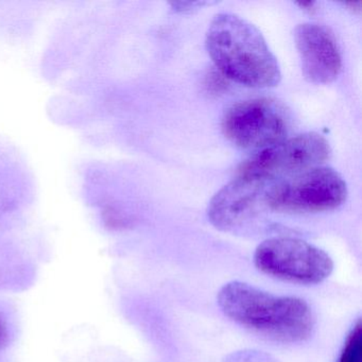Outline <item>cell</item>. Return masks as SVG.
<instances>
[{"instance_id":"obj_1","label":"cell","mask_w":362,"mask_h":362,"mask_svg":"<svg viewBox=\"0 0 362 362\" xmlns=\"http://www.w3.org/2000/svg\"><path fill=\"white\" fill-rule=\"evenodd\" d=\"M218 304L233 321L281 342H302L315 330L308 303L296 296H275L234 281L218 293Z\"/></svg>"},{"instance_id":"obj_2","label":"cell","mask_w":362,"mask_h":362,"mask_svg":"<svg viewBox=\"0 0 362 362\" xmlns=\"http://www.w3.org/2000/svg\"><path fill=\"white\" fill-rule=\"evenodd\" d=\"M206 49L228 79L249 88H271L281 78L277 59L262 33L245 18L219 13L206 33Z\"/></svg>"},{"instance_id":"obj_3","label":"cell","mask_w":362,"mask_h":362,"mask_svg":"<svg viewBox=\"0 0 362 362\" xmlns=\"http://www.w3.org/2000/svg\"><path fill=\"white\" fill-rule=\"evenodd\" d=\"M346 197L343 177L329 167L317 166L275 180L267 202L281 213H320L338 209Z\"/></svg>"},{"instance_id":"obj_4","label":"cell","mask_w":362,"mask_h":362,"mask_svg":"<svg viewBox=\"0 0 362 362\" xmlns=\"http://www.w3.org/2000/svg\"><path fill=\"white\" fill-rule=\"evenodd\" d=\"M254 264L264 274L303 285L322 283L334 270L326 252L292 237H273L260 243Z\"/></svg>"},{"instance_id":"obj_5","label":"cell","mask_w":362,"mask_h":362,"mask_svg":"<svg viewBox=\"0 0 362 362\" xmlns=\"http://www.w3.org/2000/svg\"><path fill=\"white\" fill-rule=\"evenodd\" d=\"M290 119L286 107L269 98L232 105L222 119V131L237 147L262 150L287 139Z\"/></svg>"},{"instance_id":"obj_6","label":"cell","mask_w":362,"mask_h":362,"mask_svg":"<svg viewBox=\"0 0 362 362\" xmlns=\"http://www.w3.org/2000/svg\"><path fill=\"white\" fill-rule=\"evenodd\" d=\"M274 181L262 175L239 173L211 198L207 207L209 221L226 232L243 230L269 209V190Z\"/></svg>"},{"instance_id":"obj_7","label":"cell","mask_w":362,"mask_h":362,"mask_svg":"<svg viewBox=\"0 0 362 362\" xmlns=\"http://www.w3.org/2000/svg\"><path fill=\"white\" fill-rule=\"evenodd\" d=\"M330 146L315 132L304 133L259 150L245 160L239 173L262 175L276 180L321 165L329 158Z\"/></svg>"},{"instance_id":"obj_8","label":"cell","mask_w":362,"mask_h":362,"mask_svg":"<svg viewBox=\"0 0 362 362\" xmlns=\"http://www.w3.org/2000/svg\"><path fill=\"white\" fill-rule=\"evenodd\" d=\"M293 37L305 77L317 84L334 81L340 74L342 59L332 33L321 25L304 23L296 26Z\"/></svg>"},{"instance_id":"obj_9","label":"cell","mask_w":362,"mask_h":362,"mask_svg":"<svg viewBox=\"0 0 362 362\" xmlns=\"http://www.w3.org/2000/svg\"><path fill=\"white\" fill-rule=\"evenodd\" d=\"M338 362H362L361 321H358L347 337Z\"/></svg>"},{"instance_id":"obj_10","label":"cell","mask_w":362,"mask_h":362,"mask_svg":"<svg viewBox=\"0 0 362 362\" xmlns=\"http://www.w3.org/2000/svg\"><path fill=\"white\" fill-rule=\"evenodd\" d=\"M228 362H276L262 351H243L233 354Z\"/></svg>"},{"instance_id":"obj_11","label":"cell","mask_w":362,"mask_h":362,"mask_svg":"<svg viewBox=\"0 0 362 362\" xmlns=\"http://www.w3.org/2000/svg\"><path fill=\"white\" fill-rule=\"evenodd\" d=\"M205 3H192V1H179V3H171L173 8H175L180 11H185V10L194 9V7L198 6L204 5Z\"/></svg>"},{"instance_id":"obj_12","label":"cell","mask_w":362,"mask_h":362,"mask_svg":"<svg viewBox=\"0 0 362 362\" xmlns=\"http://www.w3.org/2000/svg\"><path fill=\"white\" fill-rule=\"evenodd\" d=\"M8 339V329L7 325L3 319H0V346L5 344Z\"/></svg>"}]
</instances>
